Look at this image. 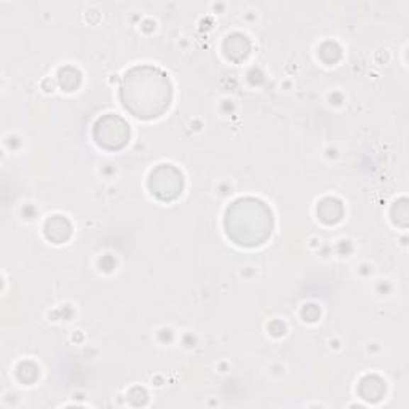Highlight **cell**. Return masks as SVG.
Returning a JSON list of instances; mask_svg holds the SVG:
<instances>
[{
  "label": "cell",
  "mask_w": 409,
  "mask_h": 409,
  "mask_svg": "<svg viewBox=\"0 0 409 409\" xmlns=\"http://www.w3.org/2000/svg\"><path fill=\"white\" fill-rule=\"evenodd\" d=\"M121 103L140 121H155L165 116L173 103V84L162 67L138 65L123 74Z\"/></svg>",
  "instance_id": "cell-1"
},
{
  "label": "cell",
  "mask_w": 409,
  "mask_h": 409,
  "mask_svg": "<svg viewBox=\"0 0 409 409\" xmlns=\"http://www.w3.org/2000/svg\"><path fill=\"white\" fill-rule=\"evenodd\" d=\"M274 228V213L261 198H237L224 213L225 235L238 247H261L272 237Z\"/></svg>",
  "instance_id": "cell-2"
},
{
  "label": "cell",
  "mask_w": 409,
  "mask_h": 409,
  "mask_svg": "<svg viewBox=\"0 0 409 409\" xmlns=\"http://www.w3.org/2000/svg\"><path fill=\"white\" fill-rule=\"evenodd\" d=\"M131 130L122 116L106 114L93 125V140L101 149L117 152L128 146Z\"/></svg>",
  "instance_id": "cell-3"
},
{
  "label": "cell",
  "mask_w": 409,
  "mask_h": 409,
  "mask_svg": "<svg viewBox=\"0 0 409 409\" xmlns=\"http://www.w3.org/2000/svg\"><path fill=\"white\" fill-rule=\"evenodd\" d=\"M184 174H182L178 167L172 165V163H162L157 165L149 174L147 187L149 192L152 194L159 201H169L178 200L182 192H184Z\"/></svg>",
  "instance_id": "cell-4"
},
{
  "label": "cell",
  "mask_w": 409,
  "mask_h": 409,
  "mask_svg": "<svg viewBox=\"0 0 409 409\" xmlns=\"http://www.w3.org/2000/svg\"><path fill=\"white\" fill-rule=\"evenodd\" d=\"M43 234H45L48 242L55 245H62L72 235V224L66 216H50L45 224H43Z\"/></svg>",
  "instance_id": "cell-5"
},
{
  "label": "cell",
  "mask_w": 409,
  "mask_h": 409,
  "mask_svg": "<svg viewBox=\"0 0 409 409\" xmlns=\"http://www.w3.org/2000/svg\"><path fill=\"white\" fill-rule=\"evenodd\" d=\"M251 52V42L247 35L240 33L230 34L224 42V53L230 61L242 62L248 58Z\"/></svg>",
  "instance_id": "cell-6"
},
{
  "label": "cell",
  "mask_w": 409,
  "mask_h": 409,
  "mask_svg": "<svg viewBox=\"0 0 409 409\" xmlns=\"http://www.w3.org/2000/svg\"><path fill=\"white\" fill-rule=\"evenodd\" d=\"M344 203L339 198L335 197H326L323 200H320L318 208H317V215L320 218V221L323 224H337L342 221L344 218Z\"/></svg>",
  "instance_id": "cell-7"
},
{
  "label": "cell",
  "mask_w": 409,
  "mask_h": 409,
  "mask_svg": "<svg viewBox=\"0 0 409 409\" xmlns=\"http://www.w3.org/2000/svg\"><path fill=\"white\" fill-rule=\"evenodd\" d=\"M387 392L386 381L381 379L379 376H366L360 382V395L363 400L376 403L383 398Z\"/></svg>",
  "instance_id": "cell-8"
},
{
  "label": "cell",
  "mask_w": 409,
  "mask_h": 409,
  "mask_svg": "<svg viewBox=\"0 0 409 409\" xmlns=\"http://www.w3.org/2000/svg\"><path fill=\"white\" fill-rule=\"evenodd\" d=\"M60 85L65 91H75L82 84V74L77 67L65 66L58 72Z\"/></svg>",
  "instance_id": "cell-9"
},
{
  "label": "cell",
  "mask_w": 409,
  "mask_h": 409,
  "mask_svg": "<svg viewBox=\"0 0 409 409\" xmlns=\"http://www.w3.org/2000/svg\"><path fill=\"white\" fill-rule=\"evenodd\" d=\"M408 201L405 198H401L396 201L392 208V219L396 225H400V228H406L408 225Z\"/></svg>",
  "instance_id": "cell-10"
},
{
  "label": "cell",
  "mask_w": 409,
  "mask_h": 409,
  "mask_svg": "<svg viewBox=\"0 0 409 409\" xmlns=\"http://www.w3.org/2000/svg\"><path fill=\"white\" fill-rule=\"evenodd\" d=\"M318 55H320V58L326 62V65H330V56L332 55V58H335V61L337 62L342 56V50L336 42H326V43H323L322 48H320Z\"/></svg>",
  "instance_id": "cell-11"
},
{
  "label": "cell",
  "mask_w": 409,
  "mask_h": 409,
  "mask_svg": "<svg viewBox=\"0 0 409 409\" xmlns=\"http://www.w3.org/2000/svg\"><path fill=\"white\" fill-rule=\"evenodd\" d=\"M302 312H309V315H302L306 322H317L320 315H322V310H320L317 306H306Z\"/></svg>",
  "instance_id": "cell-12"
}]
</instances>
